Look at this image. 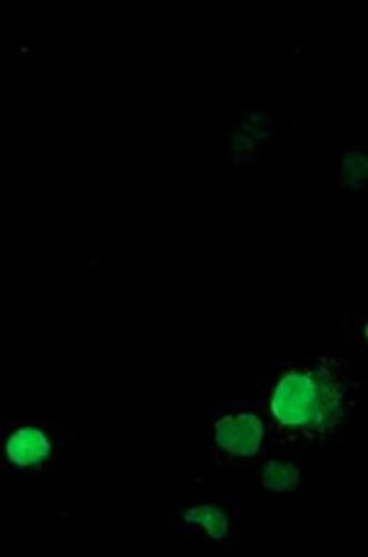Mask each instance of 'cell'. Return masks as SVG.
I'll use <instances>...</instances> for the list:
<instances>
[{
    "label": "cell",
    "instance_id": "obj_1",
    "mask_svg": "<svg viewBox=\"0 0 368 557\" xmlns=\"http://www.w3.org/2000/svg\"><path fill=\"white\" fill-rule=\"evenodd\" d=\"M76 426L39 414H0V475L12 483L39 486L66 465Z\"/></svg>",
    "mask_w": 368,
    "mask_h": 557
},
{
    "label": "cell",
    "instance_id": "obj_2",
    "mask_svg": "<svg viewBox=\"0 0 368 557\" xmlns=\"http://www.w3.org/2000/svg\"><path fill=\"white\" fill-rule=\"evenodd\" d=\"M344 384L329 368L294 370L278 384L272 411L282 426H323L338 413Z\"/></svg>",
    "mask_w": 368,
    "mask_h": 557
},
{
    "label": "cell",
    "instance_id": "obj_3",
    "mask_svg": "<svg viewBox=\"0 0 368 557\" xmlns=\"http://www.w3.org/2000/svg\"><path fill=\"white\" fill-rule=\"evenodd\" d=\"M168 525L186 537H210L221 541L227 534L224 512L207 502L191 499L183 502L169 516Z\"/></svg>",
    "mask_w": 368,
    "mask_h": 557
},
{
    "label": "cell",
    "instance_id": "obj_4",
    "mask_svg": "<svg viewBox=\"0 0 368 557\" xmlns=\"http://www.w3.org/2000/svg\"><path fill=\"white\" fill-rule=\"evenodd\" d=\"M263 424L252 413L228 416L216 422L214 426L215 444L240 457L254 456L262 442Z\"/></svg>",
    "mask_w": 368,
    "mask_h": 557
},
{
    "label": "cell",
    "instance_id": "obj_5",
    "mask_svg": "<svg viewBox=\"0 0 368 557\" xmlns=\"http://www.w3.org/2000/svg\"><path fill=\"white\" fill-rule=\"evenodd\" d=\"M300 472L289 463L271 462L263 472V485L268 490L291 492L299 486Z\"/></svg>",
    "mask_w": 368,
    "mask_h": 557
},
{
    "label": "cell",
    "instance_id": "obj_6",
    "mask_svg": "<svg viewBox=\"0 0 368 557\" xmlns=\"http://www.w3.org/2000/svg\"><path fill=\"white\" fill-rule=\"evenodd\" d=\"M242 124L249 134L259 139L271 135L272 126L270 116L266 113H250L242 117Z\"/></svg>",
    "mask_w": 368,
    "mask_h": 557
}]
</instances>
